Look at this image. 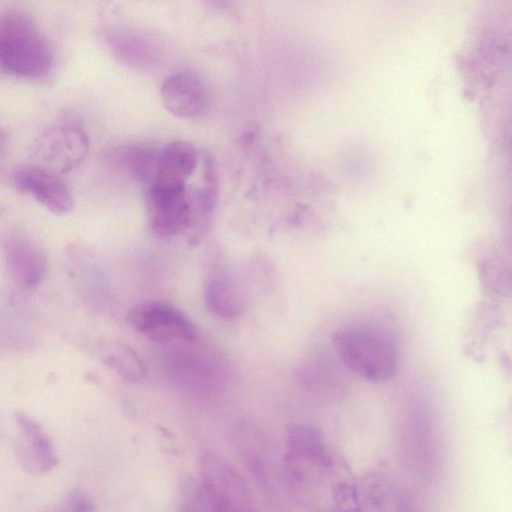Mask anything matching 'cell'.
<instances>
[{
	"label": "cell",
	"instance_id": "1",
	"mask_svg": "<svg viewBox=\"0 0 512 512\" xmlns=\"http://www.w3.org/2000/svg\"><path fill=\"white\" fill-rule=\"evenodd\" d=\"M53 66V54L36 22L26 13L0 15V68L25 79H43Z\"/></svg>",
	"mask_w": 512,
	"mask_h": 512
},
{
	"label": "cell",
	"instance_id": "2",
	"mask_svg": "<svg viewBox=\"0 0 512 512\" xmlns=\"http://www.w3.org/2000/svg\"><path fill=\"white\" fill-rule=\"evenodd\" d=\"M342 363L367 382L380 384L394 377L399 353L394 339L370 328H345L333 338Z\"/></svg>",
	"mask_w": 512,
	"mask_h": 512
},
{
	"label": "cell",
	"instance_id": "3",
	"mask_svg": "<svg viewBox=\"0 0 512 512\" xmlns=\"http://www.w3.org/2000/svg\"><path fill=\"white\" fill-rule=\"evenodd\" d=\"M86 131L75 124H58L45 129L32 145L34 164L57 175L77 168L89 151Z\"/></svg>",
	"mask_w": 512,
	"mask_h": 512
},
{
	"label": "cell",
	"instance_id": "4",
	"mask_svg": "<svg viewBox=\"0 0 512 512\" xmlns=\"http://www.w3.org/2000/svg\"><path fill=\"white\" fill-rule=\"evenodd\" d=\"M127 318L138 333L157 343L193 341L197 338V328L190 318L165 301L141 302L130 310Z\"/></svg>",
	"mask_w": 512,
	"mask_h": 512
},
{
	"label": "cell",
	"instance_id": "5",
	"mask_svg": "<svg viewBox=\"0 0 512 512\" xmlns=\"http://www.w3.org/2000/svg\"><path fill=\"white\" fill-rule=\"evenodd\" d=\"M151 230L159 237H171L186 230L189 203L186 184L152 182L147 191Z\"/></svg>",
	"mask_w": 512,
	"mask_h": 512
},
{
	"label": "cell",
	"instance_id": "6",
	"mask_svg": "<svg viewBox=\"0 0 512 512\" xmlns=\"http://www.w3.org/2000/svg\"><path fill=\"white\" fill-rule=\"evenodd\" d=\"M202 467L201 485L214 512H253L244 482L230 465L208 456Z\"/></svg>",
	"mask_w": 512,
	"mask_h": 512
},
{
	"label": "cell",
	"instance_id": "7",
	"mask_svg": "<svg viewBox=\"0 0 512 512\" xmlns=\"http://www.w3.org/2000/svg\"><path fill=\"white\" fill-rule=\"evenodd\" d=\"M17 441L15 454L22 469L32 475H45L58 465V457L45 429L24 412H15Z\"/></svg>",
	"mask_w": 512,
	"mask_h": 512
},
{
	"label": "cell",
	"instance_id": "8",
	"mask_svg": "<svg viewBox=\"0 0 512 512\" xmlns=\"http://www.w3.org/2000/svg\"><path fill=\"white\" fill-rule=\"evenodd\" d=\"M12 179L18 191L32 196L55 215L69 214L74 208L72 192L60 175L30 164L16 169Z\"/></svg>",
	"mask_w": 512,
	"mask_h": 512
},
{
	"label": "cell",
	"instance_id": "9",
	"mask_svg": "<svg viewBox=\"0 0 512 512\" xmlns=\"http://www.w3.org/2000/svg\"><path fill=\"white\" fill-rule=\"evenodd\" d=\"M160 92L165 108L178 118H199L209 106L208 90L194 72L181 71L168 76Z\"/></svg>",
	"mask_w": 512,
	"mask_h": 512
},
{
	"label": "cell",
	"instance_id": "10",
	"mask_svg": "<svg viewBox=\"0 0 512 512\" xmlns=\"http://www.w3.org/2000/svg\"><path fill=\"white\" fill-rule=\"evenodd\" d=\"M5 262L15 283L24 290L36 288L47 270V258L30 239L12 235L3 243Z\"/></svg>",
	"mask_w": 512,
	"mask_h": 512
},
{
	"label": "cell",
	"instance_id": "11",
	"mask_svg": "<svg viewBox=\"0 0 512 512\" xmlns=\"http://www.w3.org/2000/svg\"><path fill=\"white\" fill-rule=\"evenodd\" d=\"M288 464L309 465L323 469L333 460L321 431L312 425L297 424L287 432Z\"/></svg>",
	"mask_w": 512,
	"mask_h": 512
},
{
	"label": "cell",
	"instance_id": "12",
	"mask_svg": "<svg viewBox=\"0 0 512 512\" xmlns=\"http://www.w3.org/2000/svg\"><path fill=\"white\" fill-rule=\"evenodd\" d=\"M202 180L200 186L188 193L189 222L185 231L189 242L196 244L205 234L217 199V177L213 161L203 159Z\"/></svg>",
	"mask_w": 512,
	"mask_h": 512
},
{
	"label": "cell",
	"instance_id": "13",
	"mask_svg": "<svg viewBox=\"0 0 512 512\" xmlns=\"http://www.w3.org/2000/svg\"><path fill=\"white\" fill-rule=\"evenodd\" d=\"M199 164L196 148L189 142L177 140L167 144L158 154L153 182L186 184Z\"/></svg>",
	"mask_w": 512,
	"mask_h": 512
},
{
	"label": "cell",
	"instance_id": "14",
	"mask_svg": "<svg viewBox=\"0 0 512 512\" xmlns=\"http://www.w3.org/2000/svg\"><path fill=\"white\" fill-rule=\"evenodd\" d=\"M209 309L224 320H235L242 314L243 299L236 281L224 271L214 273L205 289Z\"/></svg>",
	"mask_w": 512,
	"mask_h": 512
},
{
	"label": "cell",
	"instance_id": "15",
	"mask_svg": "<svg viewBox=\"0 0 512 512\" xmlns=\"http://www.w3.org/2000/svg\"><path fill=\"white\" fill-rule=\"evenodd\" d=\"M329 474L334 512H363L358 487L348 466L335 458Z\"/></svg>",
	"mask_w": 512,
	"mask_h": 512
},
{
	"label": "cell",
	"instance_id": "16",
	"mask_svg": "<svg viewBox=\"0 0 512 512\" xmlns=\"http://www.w3.org/2000/svg\"><path fill=\"white\" fill-rule=\"evenodd\" d=\"M397 496L390 479L382 472H371L363 479V512H398Z\"/></svg>",
	"mask_w": 512,
	"mask_h": 512
},
{
	"label": "cell",
	"instance_id": "17",
	"mask_svg": "<svg viewBox=\"0 0 512 512\" xmlns=\"http://www.w3.org/2000/svg\"><path fill=\"white\" fill-rule=\"evenodd\" d=\"M103 361L128 382H141L146 376V367L138 354L126 344L117 341L104 345Z\"/></svg>",
	"mask_w": 512,
	"mask_h": 512
},
{
	"label": "cell",
	"instance_id": "18",
	"mask_svg": "<svg viewBox=\"0 0 512 512\" xmlns=\"http://www.w3.org/2000/svg\"><path fill=\"white\" fill-rule=\"evenodd\" d=\"M158 154L149 147L136 145L116 151L113 158L120 160L135 179L150 185L155 178Z\"/></svg>",
	"mask_w": 512,
	"mask_h": 512
},
{
	"label": "cell",
	"instance_id": "19",
	"mask_svg": "<svg viewBox=\"0 0 512 512\" xmlns=\"http://www.w3.org/2000/svg\"><path fill=\"white\" fill-rule=\"evenodd\" d=\"M178 512H214L201 483L189 480L181 487Z\"/></svg>",
	"mask_w": 512,
	"mask_h": 512
},
{
	"label": "cell",
	"instance_id": "20",
	"mask_svg": "<svg viewBox=\"0 0 512 512\" xmlns=\"http://www.w3.org/2000/svg\"><path fill=\"white\" fill-rule=\"evenodd\" d=\"M58 512H97L91 496L82 490L73 491Z\"/></svg>",
	"mask_w": 512,
	"mask_h": 512
},
{
	"label": "cell",
	"instance_id": "21",
	"mask_svg": "<svg viewBox=\"0 0 512 512\" xmlns=\"http://www.w3.org/2000/svg\"><path fill=\"white\" fill-rule=\"evenodd\" d=\"M6 143V136L4 131L0 128V155L2 154Z\"/></svg>",
	"mask_w": 512,
	"mask_h": 512
}]
</instances>
